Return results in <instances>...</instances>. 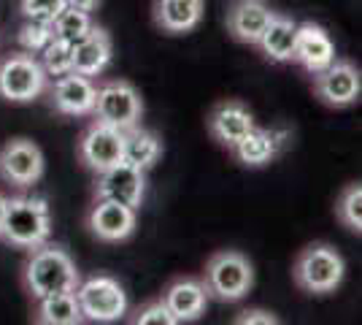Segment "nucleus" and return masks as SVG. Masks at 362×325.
Listing matches in <instances>:
<instances>
[{
	"instance_id": "c756f323",
	"label": "nucleus",
	"mask_w": 362,
	"mask_h": 325,
	"mask_svg": "<svg viewBox=\"0 0 362 325\" xmlns=\"http://www.w3.org/2000/svg\"><path fill=\"white\" fill-rule=\"evenodd\" d=\"M235 323L238 325H279L281 320L268 309H246L235 317Z\"/></svg>"
},
{
	"instance_id": "c85d7f7f",
	"label": "nucleus",
	"mask_w": 362,
	"mask_h": 325,
	"mask_svg": "<svg viewBox=\"0 0 362 325\" xmlns=\"http://www.w3.org/2000/svg\"><path fill=\"white\" fill-rule=\"evenodd\" d=\"M133 323L136 325H179L176 323V317L168 312V307L163 304V298L160 301H151L146 307H141L138 314L133 317Z\"/></svg>"
},
{
	"instance_id": "2eb2a0df",
	"label": "nucleus",
	"mask_w": 362,
	"mask_h": 325,
	"mask_svg": "<svg viewBox=\"0 0 362 325\" xmlns=\"http://www.w3.org/2000/svg\"><path fill=\"white\" fill-rule=\"evenodd\" d=\"M273 14L276 11L268 6V0H235L227 11V33L241 44L257 47Z\"/></svg>"
},
{
	"instance_id": "cd10ccee",
	"label": "nucleus",
	"mask_w": 362,
	"mask_h": 325,
	"mask_svg": "<svg viewBox=\"0 0 362 325\" xmlns=\"http://www.w3.org/2000/svg\"><path fill=\"white\" fill-rule=\"evenodd\" d=\"M65 6H68L65 0H19L22 16L25 19H41V22H52Z\"/></svg>"
},
{
	"instance_id": "7c9ffc66",
	"label": "nucleus",
	"mask_w": 362,
	"mask_h": 325,
	"mask_svg": "<svg viewBox=\"0 0 362 325\" xmlns=\"http://www.w3.org/2000/svg\"><path fill=\"white\" fill-rule=\"evenodd\" d=\"M65 3L78 8V11H87V14H92V11L100 6V0H65Z\"/></svg>"
},
{
	"instance_id": "423d86ee",
	"label": "nucleus",
	"mask_w": 362,
	"mask_h": 325,
	"mask_svg": "<svg viewBox=\"0 0 362 325\" xmlns=\"http://www.w3.org/2000/svg\"><path fill=\"white\" fill-rule=\"evenodd\" d=\"M49 87V76L35 55L16 52L0 60V98L8 103H30Z\"/></svg>"
},
{
	"instance_id": "0eeeda50",
	"label": "nucleus",
	"mask_w": 362,
	"mask_h": 325,
	"mask_svg": "<svg viewBox=\"0 0 362 325\" xmlns=\"http://www.w3.org/2000/svg\"><path fill=\"white\" fill-rule=\"evenodd\" d=\"M92 114H95V122H103L117 130H130L141 125L144 101L130 81L114 79V81H106L103 87H98Z\"/></svg>"
},
{
	"instance_id": "a211bd4d",
	"label": "nucleus",
	"mask_w": 362,
	"mask_h": 325,
	"mask_svg": "<svg viewBox=\"0 0 362 325\" xmlns=\"http://www.w3.org/2000/svg\"><path fill=\"white\" fill-rule=\"evenodd\" d=\"M284 144H287V133L265 130V127L255 125L241 141H235V147L230 152L246 169H262V166H268L281 155Z\"/></svg>"
},
{
	"instance_id": "f03ea898",
	"label": "nucleus",
	"mask_w": 362,
	"mask_h": 325,
	"mask_svg": "<svg viewBox=\"0 0 362 325\" xmlns=\"http://www.w3.org/2000/svg\"><path fill=\"white\" fill-rule=\"evenodd\" d=\"M49 236H52V215H49L46 198L16 195L6 201V215H3V228H0L3 241L19 249H35L46 244Z\"/></svg>"
},
{
	"instance_id": "ddd939ff",
	"label": "nucleus",
	"mask_w": 362,
	"mask_h": 325,
	"mask_svg": "<svg viewBox=\"0 0 362 325\" xmlns=\"http://www.w3.org/2000/svg\"><path fill=\"white\" fill-rule=\"evenodd\" d=\"M49 95H52L54 111H60L65 117H87L95 108L98 87L90 76L71 71L65 76L54 79V84L49 87Z\"/></svg>"
},
{
	"instance_id": "f8f14e48",
	"label": "nucleus",
	"mask_w": 362,
	"mask_h": 325,
	"mask_svg": "<svg viewBox=\"0 0 362 325\" xmlns=\"http://www.w3.org/2000/svg\"><path fill=\"white\" fill-rule=\"evenodd\" d=\"M78 157L95 173H103L122 163V130L103 122H92L78 139Z\"/></svg>"
},
{
	"instance_id": "7ed1b4c3",
	"label": "nucleus",
	"mask_w": 362,
	"mask_h": 325,
	"mask_svg": "<svg viewBox=\"0 0 362 325\" xmlns=\"http://www.w3.org/2000/svg\"><path fill=\"white\" fill-rule=\"evenodd\" d=\"M344 277H346V261L332 244H325V241H314L303 247L292 266L295 285L303 293L311 295L332 293L344 282Z\"/></svg>"
},
{
	"instance_id": "aec40b11",
	"label": "nucleus",
	"mask_w": 362,
	"mask_h": 325,
	"mask_svg": "<svg viewBox=\"0 0 362 325\" xmlns=\"http://www.w3.org/2000/svg\"><path fill=\"white\" fill-rule=\"evenodd\" d=\"M151 16L163 33L184 35L203 22V0H154Z\"/></svg>"
},
{
	"instance_id": "a878e982",
	"label": "nucleus",
	"mask_w": 362,
	"mask_h": 325,
	"mask_svg": "<svg viewBox=\"0 0 362 325\" xmlns=\"http://www.w3.org/2000/svg\"><path fill=\"white\" fill-rule=\"evenodd\" d=\"M41 68L46 71V76H65L74 71V44L60 41V38H52L41 52Z\"/></svg>"
},
{
	"instance_id": "9d476101",
	"label": "nucleus",
	"mask_w": 362,
	"mask_h": 325,
	"mask_svg": "<svg viewBox=\"0 0 362 325\" xmlns=\"http://www.w3.org/2000/svg\"><path fill=\"white\" fill-rule=\"evenodd\" d=\"M146 195V179L144 171L133 169L127 163H117L108 171L98 173V185H95V198L100 201H117L124 203L130 209H141Z\"/></svg>"
},
{
	"instance_id": "bb28decb",
	"label": "nucleus",
	"mask_w": 362,
	"mask_h": 325,
	"mask_svg": "<svg viewBox=\"0 0 362 325\" xmlns=\"http://www.w3.org/2000/svg\"><path fill=\"white\" fill-rule=\"evenodd\" d=\"M52 38H54L52 22H41V19H25V25L16 33L19 47H22V52H28V55H38Z\"/></svg>"
},
{
	"instance_id": "dca6fc26",
	"label": "nucleus",
	"mask_w": 362,
	"mask_h": 325,
	"mask_svg": "<svg viewBox=\"0 0 362 325\" xmlns=\"http://www.w3.org/2000/svg\"><path fill=\"white\" fill-rule=\"evenodd\" d=\"M292 60L300 62L311 76L319 74L322 68H327V65L335 60V44H332L330 33L325 30L322 25H314V22H303V25H298Z\"/></svg>"
},
{
	"instance_id": "2f4dec72",
	"label": "nucleus",
	"mask_w": 362,
	"mask_h": 325,
	"mask_svg": "<svg viewBox=\"0 0 362 325\" xmlns=\"http://www.w3.org/2000/svg\"><path fill=\"white\" fill-rule=\"evenodd\" d=\"M6 201H8V198H6L3 193H0V228H3V215H6Z\"/></svg>"
},
{
	"instance_id": "412c9836",
	"label": "nucleus",
	"mask_w": 362,
	"mask_h": 325,
	"mask_svg": "<svg viewBox=\"0 0 362 325\" xmlns=\"http://www.w3.org/2000/svg\"><path fill=\"white\" fill-rule=\"evenodd\" d=\"M160 155H163V141L157 133H151L141 125L122 130V163L138 171H149L160 160Z\"/></svg>"
},
{
	"instance_id": "1a4fd4ad",
	"label": "nucleus",
	"mask_w": 362,
	"mask_h": 325,
	"mask_svg": "<svg viewBox=\"0 0 362 325\" xmlns=\"http://www.w3.org/2000/svg\"><path fill=\"white\" fill-rule=\"evenodd\" d=\"M46 160L41 147L30 139H11L0 149V179L14 187H33L41 182Z\"/></svg>"
},
{
	"instance_id": "f257e3e1",
	"label": "nucleus",
	"mask_w": 362,
	"mask_h": 325,
	"mask_svg": "<svg viewBox=\"0 0 362 325\" xmlns=\"http://www.w3.org/2000/svg\"><path fill=\"white\" fill-rule=\"evenodd\" d=\"M22 279H25L28 293L38 301L44 295L76 290V285L81 282V274L76 268L74 258L68 255V249L46 241L41 247L30 249Z\"/></svg>"
},
{
	"instance_id": "6ab92c4d",
	"label": "nucleus",
	"mask_w": 362,
	"mask_h": 325,
	"mask_svg": "<svg viewBox=\"0 0 362 325\" xmlns=\"http://www.w3.org/2000/svg\"><path fill=\"white\" fill-rule=\"evenodd\" d=\"M114 57V44H111V35L108 30L92 25L90 30L84 33L78 41L74 44V71L76 74H84V76H100L111 65Z\"/></svg>"
},
{
	"instance_id": "39448f33",
	"label": "nucleus",
	"mask_w": 362,
	"mask_h": 325,
	"mask_svg": "<svg viewBox=\"0 0 362 325\" xmlns=\"http://www.w3.org/2000/svg\"><path fill=\"white\" fill-rule=\"evenodd\" d=\"M76 301L84 320L90 323H117L127 314V293L119 282L106 274H95L76 285Z\"/></svg>"
},
{
	"instance_id": "5701e85b",
	"label": "nucleus",
	"mask_w": 362,
	"mask_h": 325,
	"mask_svg": "<svg viewBox=\"0 0 362 325\" xmlns=\"http://www.w3.org/2000/svg\"><path fill=\"white\" fill-rule=\"evenodd\" d=\"M35 323H41V325H78V323H84V314H81L78 301H76V290H65V293H52V295L38 298Z\"/></svg>"
},
{
	"instance_id": "393cba45",
	"label": "nucleus",
	"mask_w": 362,
	"mask_h": 325,
	"mask_svg": "<svg viewBox=\"0 0 362 325\" xmlns=\"http://www.w3.org/2000/svg\"><path fill=\"white\" fill-rule=\"evenodd\" d=\"M92 28V16L87 11H78L74 6H65L60 14L52 19V30H54V38L60 41H68V44H76L84 33Z\"/></svg>"
},
{
	"instance_id": "9b49d317",
	"label": "nucleus",
	"mask_w": 362,
	"mask_h": 325,
	"mask_svg": "<svg viewBox=\"0 0 362 325\" xmlns=\"http://www.w3.org/2000/svg\"><path fill=\"white\" fill-rule=\"evenodd\" d=\"M90 233L103 244H119L136 233V209L117 201H100L95 198V206L87 215Z\"/></svg>"
},
{
	"instance_id": "6e6552de",
	"label": "nucleus",
	"mask_w": 362,
	"mask_h": 325,
	"mask_svg": "<svg viewBox=\"0 0 362 325\" xmlns=\"http://www.w3.org/2000/svg\"><path fill=\"white\" fill-rule=\"evenodd\" d=\"M314 93L325 106L346 108L354 106L362 95V76L360 68L349 60H335L314 74Z\"/></svg>"
},
{
	"instance_id": "20e7f679",
	"label": "nucleus",
	"mask_w": 362,
	"mask_h": 325,
	"mask_svg": "<svg viewBox=\"0 0 362 325\" xmlns=\"http://www.w3.org/2000/svg\"><path fill=\"white\" fill-rule=\"evenodd\" d=\"M203 285H206L209 295H214L216 301L235 304L252 290L255 268H252L246 255L235 252V249H222V252H214L209 258Z\"/></svg>"
},
{
	"instance_id": "4468645a",
	"label": "nucleus",
	"mask_w": 362,
	"mask_h": 325,
	"mask_svg": "<svg viewBox=\"0 0 362 325\" xmlns=\"http://www.w3.org/2000/svg\"><path fill=\"white\" fill-rule=\"evenodd\" d=\"M163 304L176 317V323H195L209 307V290L203 279L179 277L163 290Z\"/></svg>"
},
{
	"instance_id": "b1692460",
	"label": "nucleus",
	"mask_w": 362,
	"mask_h": 325,
	"mask_svg": "<svg viewBox=\"0 0 362 325\" xmlns=\"http://www.w3.org/2000/svg\"><path fill=\"white\" fill-rule=\"evenodd\" d=\"M335 217L338 222L346 228V231L362 233V185L360 182H351L341 190L338 201H335Z\"/></svg>"
},
{
	"instance_id": "4be33fe9",
	"label": "nucleus",
	"mask_w": 362,
	"mask_h": 325,
	"mask_svg": "<svg viewBox=\"0 0 362 325\" xmlns=\"http://www.w3.org/2000/svg\"><path fill=\"white\" fill-rule=\"evenodd\" d=\"M295 35H298V22L284 14H273L265 33L259 35L257 49L271 62H289L295 52Z\"/></svg>"
},
{
	"instance_id": "f3484780",
	"label": "nucleus",
	"mask_w": 362,
	"mask_h": 325,
	"mask_svg": "<svg viewBox=\"0 0 362 325\" xmlns=\"http://www.w3.org/2000/svg\"><path fill=\"white\" fill-rule=\"evenodd\" d=\"M252 127H255V114L249 111V106H243L241 101H222L209 114L211 139L219 141L227 149H233L235 141H241Z\"/></svg>"
}]
</instances>
